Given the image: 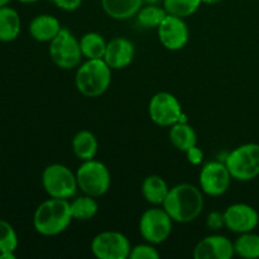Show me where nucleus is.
Segmentation results:
<instances>
[{"mask_svg": "<svg viewBox=\"0 0 259 259\" xmlns=\"http://www.w3.org/2000/svg\"><path fill=\"white\" fill-rule=\"evenodd\" d=\"M204 192L190 184H180L169 189L162 207L176 223H191L204 209Z\"/></svg>", "mask_w": 259, "mask_h": 259, "instance_id": "nucleus-1", "label": "nucleus"}, {"mask_svg": "<svg viewBox=\"0 0 259 259\" xmlns=\"http://www.w3.org/2000/svg\"><path fill=\"white\" fill-rule=\"evenodd\" d=\"M72 220L70 201L51 197L35 209L33 215V227L40 235L55 237L65 232Z\"/></svg>", "mask_w": 259, "mask_h": 259, "instance_id": "nucleus-2", "label": "nucleus"}, {"mask_svg": "<svg viewBox=\"0 0 259 259\" xmlns=\"http://www.w3.org/2000/svg\"><path fill=\"white\" fill-rule=\"evenodd\" d=\"M111 83V68L101 60H88L76 71L75 85L78 93L86 98H98Z\"/></svg>", "mask_w": 259, "mask_h": 259, "instance_id": "nucleus-3", "label": "nucleus"}, {"mask_svg": "<svg viewBox=\"0 0 259 259\" xmlns=\"http://www.w3.org/2000/svg\"><path fill=\"white\" fill-rule=\"evenodd\" d=\"M232 179L250 181L259 176V144L245 143L230 152L224 161Z\"/></svg>", "mask_w": 259, "mask_h": 259, "instance_id": "nucleus-4", "label": "nucleus"}, {"mask_svg": "<svg viewBox=\"0 0 259 259\" xmlns=\"http://www.w3.org/2000/svg\"><path fill=\"white\" fill-rule=\"evenodd\" d=\"M77 186L85 195L100 197L109 191L111 185V175L108 167L100 161L90 159L76 171Z\"/></svg>", "mask_w": 259, "mask_h": 259, "instance_id": "nucleus-5", "label": "nucleus"}, {"mask_svg": "<svg viewBox=\"0 0 259 259\" xmlns=\"http://www.w3.org/2000/svg\"><path fill=\"white\" fill-rule=\"evenodd\" d=\"M50 57L57 67L62 70H72L77 67L83 57L80 40L68 28L62 27L57 35L50 42Z\"/></svg>", "mask_w": 259, "mask_h": 259, "instance_id": "nucleus-6", "label": "nucleus"}, {"mask_svg": "<svg viewBox=\"0 0 259 259\" xmlns=\"http://www.w3.org/2000/svg\"><path fill=\"white\" fill-rule=\"evenodd\" d=\"M42 186L50 197L68 200L77 191V180L67 166L52 163L45 168L42 174Z\"/></svg>", "mask_w": 259, "mask_h": 259, "instance_id": "nucleus-7", "label": "nucleus"}, {"mask_svg": "<svg viewBox=\"0 0 259 259\" xmlns=\"http://www.w3.org/2000/svg\"><path fill=\"white\" fill-rule=\"evenodd\" d=\"M174 220L163 207H152L144 211L139 219V233L147 243L161 244L172 233Z\"/></svg>", "mask_w": 259, "mask_h": 259, "instance_id": "nucleus-8", "label": "nucleus"}, {"mask_svg": "<svg viewBox=\"0 0 259 259\" xmlns=\"http://www.w3.org/2000/svg\"><path fill=\"white\" fill-rule=\"evenodd\" d=\"M148 113L151 120L159 126H172L179 121H186L179 99L167 91L153 95L149 101Z\"/></svg>", "mask_w": 259, "mask_h": 259, "instance_id": "nucleus-9", "label": "nucleus"}, {"mask_svg": "<svg viewBox=\"0 0 259 259\" xmlns=\"http://www.w3.org/2000/svg\"><path fill=\"white\" fill-rule=\"evenodd\" d=\"M131 250L128 238L115 230L99 233L91 242V252L99 259H126Z\"/></svg>", "mask_w": 259, "mask_h": 259, "instance_id": "nucleus-10", "label": "nucleus"}, {"mask_svg": "<svg viewBox=\"0 0 259 259\" xmlns=\"http://www.w3.org/2000/svg\"><path fill=\"white\" fill-rule=\"evenodd\" d=\"M200 189L209 196H222L228 191L232 175L224 162H207L200 171Z\"/></svg>", "mask_w": 259, "mask_h": 259, "instance_id": "nucleus-11", "label": "nucleus"}, {"mask_svg": "<svg viewBox=\"0 0 259 259\" xmlns=\"http://www.w3.org/2000/svg\"><path fill=\"white\" fill-rule=\"evenodd\" d=\"M224 223L228 230L235 234L253 232L259 224V214L257 210L248 204H233L223 212Z\"/></svg>", "mask_w": 259, "mask_h": 259, "instance_id": "nucleus-12", "label": "nucleus"}, {"mask_svg": "<svg viewBox=\"0 0 259 259\" xmlns=\"http://www.w3.org/2000/svg\"><path fill=\"white\" fill-rule=\"evenodd\" d=\"M159 42L168 51H180L187 45L190 38L189 27L184 18L168 14L157 28Z\"/></svg>", "mask_w": 259, "mask_h": 259, "instance_id": "nucleus-13", "label": "nucleus"}, {"mask_svg": "<svg viewBox=\"0 0 259 259\" xmlns=\"http://www.w3.org/2000/svg\"><path fill=\"white\" fill-rule=\"evenodd\" d=\"M234 254V243L218 234L201 239L194 249L195 259H230Z\"/></svg>", "mask_w": 259, "mask_h": 259, "instance_id": "nucleus-14", "label": "nucleus"}, {"mask_svg": "<svg viewBox=\"0 0 259 259\" xmlns=\"http://www.w3.org/2000/svg\"><path fill=\"white\" fill-rule=\"evenodd\" d=\"M136 48L133 42L124 37L113 38L106 45L105 55L103 60L108 63L111 70H121L133 62Z\"/></svg>", "mask_w": 259, "mask_h": 259, "instance_id": "nucleus-15", "label": "nucleus"}, {"mask_svg": "<svg viewBox=\"0 0 259 259\" xmlns=\"http://www.w3.org/2000/svg\"><path fill=\"white\" fill-rule=\"evenodd\" d=\"M62 29L60 20L51 14H39L29 24V34L37 42L50 43Z\"/></svg>", "mask_w": 259, "mask_h": 259, "instance_id": "nucleus-16", "label": "nucleus"}, {"mask_svg": "<svg viewBox=\"0 0 259 259\" xmlns=\"http://www.w3.org/2000/svg\"><path fill=\"white\" fill-rule=\"evenodd\" d=\"M144 0H101L104 12L116 20H126L138 14Z\"/></svg>", "mask_w": 259, "mask_h": 259, "instance_id": "nucleus-17", "label": "nucleus"}, {"mask_svg": "<svg viewBox=\"0 0 259 259\" xmlns=\"http://www.w3.org/2000/svg\"><path fill=\"white\" fill-rule=\"evenodd\" d=\"M22 30V20L13 8H0V42H13L17 39Z\"/></svg>", "mask_w": 259, "mask_h": 259, "instance_id": "nucleus-18", "label": "nucleus"}, {"mask_svg": "<svg viewBox=\"0 0 259 259\" xmlns=\"http://www.w3.org/2000/svg\"><path fill=\"white\" fill-rule=\"evenodd\" d=\"M141 190L146 201L149 202L151 205H154V206L163 204L169 192V187L167 182L158 175L147 176L142 182Z\"/></svg>", "mask_w": 259, "mask_h": 259, "instance_id": "nucleus-19", "label": "nucleus"}, {"mask_svg": "<svg viewBox=\"0 0 259 259\" xmlns=\"http://www.w3.org/2000/svg\"><path fill=\"white\" fill-rule=\"evenodd\" d=\"M72 151L81 161H90L95 158L99 151V142L95 134L90 131H80L72 139Z\"/></svg>", "mask_w": 259, "mask_h": 259, "instance_id": "nucleus-20", "label": "nucleus"}, {"mask_svg": "<svg viewBox=\"0 0 259 259\" xmlns=\"http://www.w3.org/2000/svg\"><path fill=\"white\" fill-rule=\"evenodd\" d=\"M169 142L179 151L186 152L197 144L196 132L186 121H179L169 129Z\"/></svg>", "mask_w": 259, "mask_h": 259, "instance_id": "nucleus-21", "label": "nucleus"}, {"mask_svg": "<svg viewBox=\"0 0 259 259\" xmlns=\"http://www.w3.org/2000/svg\"><path fill=\"white\" fill-rule=\"evenodd\" d=\"M106 42L100 33L89 32L81 37L80 47L83 57L88 60H101L106 51Z\"/></svg>", "mask_w": 259, "mask_h": 259, "instance_id": "nucleus-22", "label": "nucleus"}, {"mask_svg": "<svg viewBox=\"0 0 259 259\" xmlns=\"http://www.w3.org/2000/svg\"><path fill=\"white\" fill-rule=\"evenodd\" d=\"M70 209L73 219L80 220V222H88L98 214L99 205L95 197L90 196V195H83V196L75 197L70 202Z\"/></svg>", "mask_w": 259, "mask_h": 259, "instance_id": "nucleus-23", "label": "nucleus"}, {"mask_svg": "<svg viewBox=\"0 0 259 259\" xmlns=\"http://www.w3.org/2000/svg\"><path fill=\"white\" fill-rule=\"evenodd\" d=\"M234 252L245 259L259 258V235L253 232L239 234L234 242Z\"/></svg>", "mask_w": 259, "mask_h": 259, "instance_id": "nucleus-24", "label": "nucleus"}, {"mask_svg": "<svg viewBox=\"0 0 259 259\" xmlns=\"http://www.w3.org/2000/svg\"><path fill=\"white\" fill-rule=\"evenodd\" d=\"M168 15L164 8L157 7V5H146L142 7L141 10L137 14L139 24L147 29H153L158 28L159 24L164 20V18Z\"/></svg>", "mask_w": 259, "mask_h": 259, "instance_id": "nucleus-25", "label": "nucleus"}, {"mask_svg": "<svg viewBox=\"0 0 259 259\" xmlns=\"http://www.w3.org/2000/svg\"><path fill=\"white\" fill-rule=\"evenodd\" d=\"M201 0H163V8L171 15L180 18L191 17L199 10Z\"/></svg>", "mask_w": 259, "mask_h": 259, "instance_id": "nucleus-26", "label": "nucleus"}, {"mask_svg": "<svg viewBox=\"0 0 259 259\" xmlns=\"http://www.w3.org/2000/svg\"><path fill=\"white\" fill-rule=\"evenodd\" d=\"M18 235L10 223L0 219V253L15 252L18 248Z\"/></svg>", "mask_w": 259, "mask_h": 259, "instance_id": "nucleus-27", "label": "nucleus"}, {"mask_svg": "<svg viewBox=\"0 0 259 259\" xmlns=\"http://www.w3.org/2000/svg\"><path fill=\"white\" fill-rule=\"evenodd\" d=\"M131 259H158L159 253L153 244L147 243V244H138L134 248H132L129 253Z\"/></svg>", "mask_w": 259, "mask_h": 259, "instance_id": "nucleus-28", "label": "nucleus"}, {"mask_svg": "<svg viewBox=\"0 0 259 259\" xmlns=\"http://www.w3.org/2000/svg\"><path fill=\"white\" fill-rule=\"evenodd\" d=\"M206 227L210 230H219L225 227L224 215L219 211H211L206 218Z\"/></svg>", "mask_w": 259, "mask_h": 259, "instance_id": "nucleus-29", "label": "nucleus"}, {"mask_svg": "<svg viewBox=\"0 0 259 259\" xmlns=\"http://www.w3.org/2000/svg\"><path fill=\"white\" fill-rule=\"evenodd\" d=\"M58 9L65 12H75L82 4V0H51Z\"/></svg>", "mask_w": 259, "mask_h": 259, "instance_id": "nucleus-30", "label": "nucleus"}, {"mask_svg": "<svg viewBox=\"0 0 259 259\" xmlns=\"http://www.w3.org/2000/svg\"><path fill=\"white\" fill-rule=\"evenodd\" d=\"M185 153H186L187 161L191 164H194V166H197V164H200L204 161V152H202L197 146L191 147V148L187 149Z\"/></svg>", "mask_w": 259, "mask_h": 259, "instance_id": "nucleus-31", "label": "nucleus"}, {"mask_svg": "<svg viewBox=\"0 0 259 259\" xmlns=\"http://www.w3.org/2000/svg\"><path fill=\"white\" fill-rule=\"evenodd\" d=\"M0 259H15V252L0 253Z\"/></svg>", "mask_w": 259, "mask_h": 259, "instance_id": "nucleus-32", "label": "nucleus"}, {"mask_svg": "<svg viewBox=\"0 0 259 259\" xmlns=\"http://www.w3.org/2000/svg\"><path fill=\"white\" fill-rule=\"evenodd\" d=\"M219 2L220 0H201V3H204V4H217Z\"/></svg>", "mask_w": 259, "mask_h": 259, "instance_id": "nucleus-33", "label": "nucleus"}, {"mask_svg": "<svg viewBox=\"0 0 259 259\" xmlns=\"http://www.w3.org/2000/svg\"><path fill=\"white\" fill-rule=\"evenodd\" d=\"M19 3H23V4H30V3H37L39 0H18Z\"/></svg>", "mask_w": 259, "mask_h": 259, "instance_id": "nucleus-34", "label": "nucleus"}, {"mask_svg": "<svg viewBox=\"0 0 259 259\" xmlns=\"http://www.w3.org/2000/svg\"><path fill=\"white\" fill-rule=\"evenodd\" d=\"M10 2H12V0H0V8H2V7H5V5L9 4Z\"/></svg>", "mask_w": 259, "mask_h": 259, "instance_id": "nucleus-35", "label": "nucleus"}]
</instances>
